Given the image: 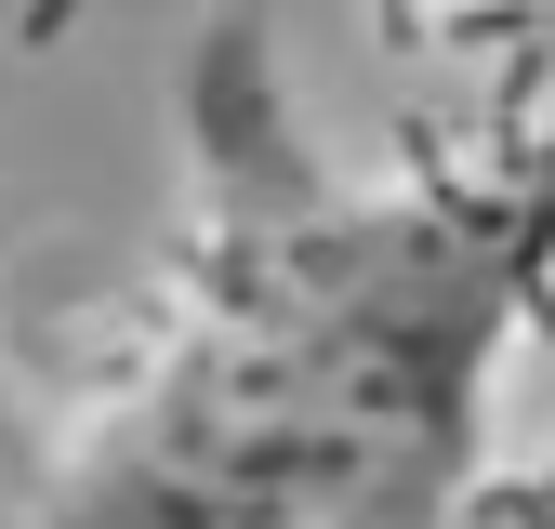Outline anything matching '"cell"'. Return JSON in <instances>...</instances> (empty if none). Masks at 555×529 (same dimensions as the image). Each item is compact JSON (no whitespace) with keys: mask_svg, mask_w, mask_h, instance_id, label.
I'll use <instances>...</instances> for the list:
<instances>
[{"mask_svg":"<svg viewBox=\"0 0 555 529\" xmlns=\"http://www.w3.org/2000/svg\"><path fill=\"white\" fill-rule=\"evenodd\" d=\"M185 132V292L27 529H463L503 358L555 292V119L344 185L278 106L264 27H198Z\"/></svg>","mask_w":555,"mask_h":529,"instance_id":"obj_1","label":"cell"}]
</instances>
